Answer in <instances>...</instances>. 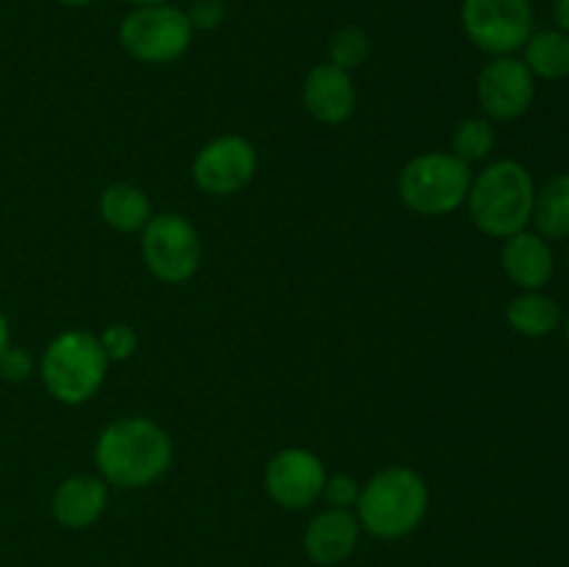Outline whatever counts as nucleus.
Listing matches in <instances>:
<instances>
[{"label": "nucleus", "instance_id": "nucleus-6", "mask_svg": "<svg viewBox=\"0 0 569 567\" xmlns=\"http://www.w3.org/2000/svg\"><path fill=\"white\" fill-rule=\"evenodd\" d=\"M122 50L142 64H170L192 48L194 28L178 6H137L120 22Z\"/></svg>", "mask_w": 569, "mask_h": 567}, {"label": "nucleus", "instance_id": "nucleus-4", "mask_svg": "<svg viewBox=\"0 0 569 567\" xmlns=\"http://www.w3.org/2000/svg\"><path fill=\"white\" fill-rule=\"evenodd\" d=\"M109 359L94 334L70 328L53 337L39 361V376L53 400L64 406L87 404L106 381Z\"/></svg>", "mask_w": 569, "mask_h": 567}, {"label": "nucleus", "instance_id": "nucleus-26", "mask_svg": "<svg viewBox=\"0 0 569 567\" xmlns=\"http://www.w3.org/2000/svg\"><path fill=\"white\" fill-rule=\"evenodd\" d=\"M553 22L559 31L569 33V0H553Z\"/></svg>", "mask_w": 569, "mask_h": 567}, {"label": "nucleus", "instance_id": "nucleus-24", "mask_svg": "<svg viewBox=\"0 0 569 567\" xmlns=\"http://www.w3.org/2000/svg\"><path fill=\"white\" fill-rule=\"evenodd\" d=\"M33 372V356L28 354L26 348H17V345H9V348L0 354V378L9 384H22L28 381Z\"/></svg>", "mask_w": 569, "mask_h": 567}, {"label": "nucleus", "instance_id": "nucleus-17", "mask_svg": "<svg viewBox=\"0 0 569 567\" xmlns=\"http://www.w3.org/2000/svg\"><path fill=\"white\" fill-rule=\"evenodd\" d=\"M506 320L520 337H548L561 326V306L542 289H528L506 306Z\"/></svg>", "mask_w": 569, "mask_h": 567}, {"label": "nucleus", "instance_id": "nucleus-15", "mask_svg": "<svg viewBox=\"0 0 569 567\" xmlns=\"http://www.w3.org/2000/svg\"><path fill=\"white\" fill-rule=\"evenodd\" d=\"M503 272L511 284L528 292V289H545L556 272L553 250L548 239L539 237L537 231H520L515 237L503 239Z\"/></svg>", "mask_w": 569, "mask_h": 567}, {"label": "nucleus", "instance_id": "nucleus-13", "mask_svg": "<svg viewBox=\"0 0 569 567\" xmlns=\"http://www.w3.org/2000/svg\"><path fill=\"white\" fill-rule=\"evenodd\" d=\"M303 106L322 126H342L356 109V87L350 72L339 70L331 61L311 67L303 83Z\"/></svg>", "mask_w": 569, "mask_h": 567}, {"label": "nucleus", "instance_id": "nucleus-12", "mask_svg": "<svg viewBox=\"0 0 569 567\" xmlns=\"http://www.w3.org/2000/svg\"><path fill=\"white\" fill-rule=\"evenodd\" d=\"M359 517L350 509H322L320 515L311 517L303 534V548L315 565L339 567L350 559L359 545Z\"/></svg>", "mask_w": 569, "mask_h": 567}, {"label": "nucleus", "instance_id": "nucleus-31", "mask_svg": "<svg viewBox=\"0 0 569 567\" xmlns=\"http://www.w3.org/2000/svg\"><path fill=\"white\" fill-rule=\"evenodd\" d=\"M567 256H569V253H567Z\"/></svg>", "mask_w": 569, "mask_h": 567}, {"label": "nucleus", "instance_id": "nucleus-2", "mask_svg": "<svg viewBox=\"0 0 569 567\" xmlns=\"http://www.w3.org/2000/svg\"><path fill=\"white\" fill-rule=\"evenodd\" d=\"M428 495L426 478L406 465H392L378 470L367 484H361L356 500V517L367 534L378 539H403L426 520Z\"/></svg>", "mask_w": 569, "mask_h": 567}, {"label": "nucleus", "instance_id": "nucleus-28", "mask_svg": "<svg viewBox=\"0 0 569 567\" xmlns=\"http://www.w3.org/2000/svg\"><path fill=\"white\" fill-rule=\"evenodd\" d=\"M61 6H67V9H83V6L94 3V0H59Z\"/></svg>", "mask_w": 569, "mask_h": 567}, {"label": "nucleus", "instance_id": "nucleus-5", "mask_svg": "<svg viewBox=\"0 0 569 567\" xmlns=\"http://www.w3.org/2000/svg\"><path fill=\"white\" fill-rule=\"evenodd\" d=\"M472 170L459 156L428 150L400 170L398 195L409 211L420 217H445L467 203Z\"/></svg>", "mask_w": 569, "mask_h": 567}, {"label": "nucleus", "instance_id": "nucleus-18", "mask_svg": "<svg viewBox=\"0 0 569 567\" xmlns=\"http://www.w3.org/2000/svg\"><path fill=\"white\" fill-rule=\"evenodd\" d=\"M522 61L533 78L542 81H561L569 78V33L559 28H542L528 37L522 44Z\"/></svg>", "mask_w": 569, "mask_h": 567}, {"label": "nucleus", "instance_id": "nucleus-14", "mask_svg": "<svg viewBox=\"0 0 569 567\" xmlns=\"http://www.w3.org/2000/svg\"><path fill=\"white\" fill-rule=\"evenodd\" d=\"M109 506V484L100 476L78 472V476L64 478L53 489L50 498V511L64 528H89L103 517Z\"/></svg>", "mask_w": 569, "mask_h": 567}, {"label": "nucleus", "instance_id": "nucleus-8", "mask_svg": "<svg viewBox=\"0 0 569 567\" xmlns=\"http://www.w3.org/2000/svg\"><path fill=\"white\" fill-rule=\"evenodd\" d=\"M461 28L478 50L515 56L533 33L531 0H465Z\"/></svg>", "mask_w": 569, "mask_h": 567}, {"label": "nucleus", "instance_id": "nucleus-21", "mask_svg": "<svg viewBox=\"0 0 569 567\" xmlns=\"http://www.w3.org/2000/svg\"><path fill=\"white\" fill-rule=\"evenodd\" d=\"M370 56V37L359 26H342L328 42V61L345 72H353Z\"/></svg>", "mask_w": 569, "mask_h": 567}, {"label": "nucleus", "instance_id": "nucleus-9", "mask_svg": "<svg viewBox=\"0 0 569 567\" xmlns=\"http://www.w3.org/2000/svg\"><path fill=\"white\" fill-rule=\"evenodd\" d=\"M259 170L253 142L239 133H222L206 142L192 161V178L206 195H233L248 187Z\"/></svg>", "mask_w": 569, "mask_h": 567}, {"label": "nucleus", "instance_id": "nucleus-30", "mask_svg": "<svg viewBox=\"0 0 569 567\" xmlns=\"http://www.w3.org/2000/svg\"><path fill=\"white\" fill-rule=\"evenodd\" d=\"M565 334H567V342H569V317L565 320Z\"/></svg>", "mask_w": 569, "mask_h": 567}, {"label": "nucleus", "instance_id": "nucleus-25", "mask_svg": "<svg viewBox=\"0 0 569 567\" xmlns=\"http://www.w3.org/2000/svg\"><path fill=\"white\" fill-rule=\"evenodd\" d=\"M187 17L194 31H211L226 20V3L222 0H194L187 9Z\"/></svg>", "mask_w": 569, "mask_h": 567}, {"label": "nucleus", "instance_id": "nucleus-29", "mask_svg": "<svg viewBox=\"0 0 569 567\" xmlns=\"http://www.w3.org/2000/svg\"><path fill=\"white\" fill-rule=\"evenodd\" d=\"M133 6H161V3H170V0H128Z\"/></svg>", "mask_w": 569, "mask_h": 567}, {"label": "nucleus", "instance_id": "nucleus-7", "mask_svg": "<svg viewBox=\"0 0 569 567\" xmlns=\"http://www.w3.org/2000/svg\"><path fill=\"white\" fill-rule=\"evenodd\" d=\"M142 261L161 284H183L198 272L203 245L192 222L176 211L150 217L142 228Z\"/></svg>", "mask_w": 569, "mask_h": 567}, {"label": "nucleus", "instance_id": "nucleus-11", "mask_svg": "<svg viewBox=\"0 0 569 567\" xmlns=\"http://www.w3.org/2000/svg\"><path fill=\"white\" fill-rule=\"evenodd\" d=\"M326 478V465L315 450L283 448L267 461L264 487L278 506L300 511L322 498Z\"/></svg>", "mask_w": 569, "mask_h": 567}, {"label": "nucleus", "instance_id": "nucleus-19", "mask_svg": "<svg viewBox=\"0 0 569 567\" xmlns=\"http://www.w3.org/2000/svg\"><path fill=\"white\" fill-rule=\"evenodd\" d=\"M531 222L545 239H569V172L553 176L533 198Z\"/></svg>", "mask_w": 569, "mask_h": 567}, {"label": "nucleus", "instance_id": "nucleus-27", "mask_svg": "<svg viewBox=\"0 0 569 567\" xmlns=\"http://www.w3.org/2000/svg\"><path fill=\"white\" fill-rule=\"evenodd\" d=\"M11 345V331H9V320H6V315L0 311V354H3L6 348Z\"/></svg>", "mask_w": 569, "mask_h": 567}, {"label": "nucleus", "instance_id": "nucleus-20", "mask_svg": "<svg viewBox=\"0 0 569 567\" xmlns=\"http://www.w3.org/2000/svg\"><path fill=\"white\" fill-rule=\"evenodd\" d=\"M495 150V128L487 117H467L459 122V128L453 131V148L450 153L459 156L467 165H476V161L489 159V153Z\"/></svg>", "mask_w": 569, "mask_h": 567}, {"label": "nucleus", "instance_id": "nucleus-16", "mask_svg": "<svg viewBox=\"0 0 569 567\" xmlns=\"http://www.w3.org/2000/svg\"><path fill=\"white\" fill-rule=\"evenodd\" d=\"M98 211L103 217L106 226H111L120 233H142L153 217V206L144 189L133 187V183H111L100 192Z\"/></svg>", "mask_w": 569, "mask_h": 567}, {"label": "nucleus", "instance_id": "nucleus-10", "mask_svg": "<svg viewBox=\"0 0 569 567\" xmlns=\"http://www.w3.org/2000/svg\"><path fill=\"white\" fill-rule=\"evenodd\" d=\"M476 94L487 120H517L531 109L537 78L517 56H492L478 72Z\"/></svg>", "mask_w": 569, "mask_h": 567}, {"label": "nucleus", "instance_id": "nucleus-22", "mask_svg": "<svg viewBox=\"0 0 569 567\" xmlns=\"http://www.w3.org/2000/svg\"><path fill=\"white\" fill-rule=\"evenodd\" d=\"M100 348H103L106 359L109 361H126L137 354L139 337L128 322H111V326L103 328L100 334Z\"/></svg>", "mask_w": 569, "mask_h": 567}, {"label": "nucleus", "instance_id": "nucleus-1", "mask_svg": "<svg viewBox=\"0 0 569 567\" xmlns=\"http://www.w3.org/2000/svg\"><path fill=\"white\" fill-rule=\"evenodd\" d=\"M172 454L170 434L148 417H120L94 442L98 476L120 489H142L159 481L170 470Z\"/></svg>", "mask_w": 569, "mask_h": 567}, {"label": "nucleus", "instance_id": "nucleus-23", "mask_svg": "<svg viewBox=\"0 0 569 567\" xmlns=\"http://www.w3.org/2000/svg\"><path fill=\"white\" fill-rule=\"evenodd\" d=\"M361 493V484L356 481L353 476H345V472H337V476L326 478V487H322V498L328 500L331 509H350L356 506Z\"/></svg>", "mask_w": 569, "mask_h": 567}, {"label": "nucleus", "instance_id": "nucleus-3", "mask_svg": "<svg viewBox=\"0 0 569 567\" xmlns=\"http://www.w3.org/2000/svg\"><path fill=\"white\" fill-rule=\"evenodd\" d=\"M533 198L537 183L528 167L515 159H498L472 176L467 206L478 231L495 239H509L526 231L531 222Z\"/></svg>", "mask_w": 569, "mask_h": 567}]
</instances>
